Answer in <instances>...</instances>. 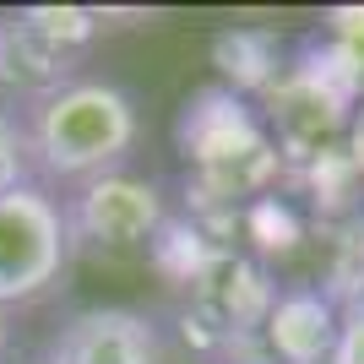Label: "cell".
Returning <instances> with one entry per match:
<instances>
[{
  "mask_svg": "<svg viewBox=\"0 0 364 364\" xmlns=\"http://www.w3.org/2000/svg\"><path fill=\"white\" fill-rule=\"evenodd\" d=\"M28 158L49 180H98L114 174L125 152L136 147V109L120 87L76 76L44 92L28 114Z\"/></svg>",
  "mask_w": 364,
  "mask_h": 364,
  "instance_id": "1",
  "label": "cell"
},
{
  "mask_svg": "<svg viewBox=\"0 0 364 364\" xmlns=\"http://www.w3.org/2000/svg\"><path fill=\"white\" fill-rule=\"evenodd\" d=\"M180 147L191 164L196 207H234L245 196H267V185L283 174L277 141L234 87L196 92V104L180 120Z\"/></svg>",
  "mask_w": 364,
  "mask_h": 364,
  "instance_id": "2",
  "label": "cell"
},
{
  "mask_svg": "<svg viewBox=\"0 0 364 364\" xmlns=\"http://www.w3.org/2000/svg\"><path fill=\"white\" fill-rule=\"evenodd\" d=\"M185 289H191V299H185V337L196 348H213V353L218 348L234 353L245 343H256L267 316H272V304H277L267 272L250 256L228 250V245H218L213 261Z\"/></svg>",
  "mask_w": 364,
  "mask_h": 364,
  "instance_id": "3",
  "label": "cell"
},
{
  "mask_svg": "<svg viewBox=\"0 0 364 364\" xmlns=\"http://www.w3.org/2000/svg\"><path fill=\"white\" fill-rule=\"evenodd\" d=\"M71 223L38 185H16L0 196V304H22L65 272Z\"/></svg>",
  "mask_w": 364,
  "mask_h": 364,
  "instance_id": "4",
  "label": "cell"
},
{
  "mask_svg": "<svg viewBox=\"0 0 364 364\" xmlns=\"http://www.w3.org/2000/svg\"><path fill=\"white\" fill-rule=\"evenodd\" d=\"M104 16L92 6H28L6 22V82L38 87V98L76 82Z\"/></svg>",
  "mask_w": 364,
  "mask_h": 364,
  "instance_id": "5",
  "label": "cell"
},
{
  "mask_svg": "<svg viewBox=\"0 0 364 364\" xmlns=\"http://www.w3.org/2000/svg\"><path fill=\"white\" fill-rule=\"evenodd\" d=\"M71 240L104 245V250H131V245H152L164 234V196L152 180H136V174H98L76 191L71 213Z\"/></svg>",
  "mask_w": 364,
  "mask_h": 364,
  "instance_id": "6",
  "label": "cell"
},
{
  "mask_svg": "<svg viewBox=\"0 0 364 364\" xmlns=\"http://www.w3.org/2000/svg\"><path fill=\"white\" fill-rule=\"evenodd\" d=\"M49 364H164V343L141 310L92 304V310L65 321Z\"/></svg>",
  "mask_w": 364,
  "mask_h": 364,
  "instance_id": "7",
  "label": "cell"
},
{
  "mask_svg": "<svg viewBox=\"0 0 364 364\" xmlns=\"http://www.w3.org/2000/svg\"><path fill=\"white\" fill-rule=\"evenodd\" d=\"M332 343H337V304L316 289L277 294L272 316L256 337L261 364H332Z\"/></svg>",
  "mask_w": 364,
  "mask_h": 364,
  "instance_id": "8",
  "label": "cell"
},
{
  "mask_svg": "<svg viewBox=\"0 0 364 364\" xmlns=\"http://www.w3.org/2000/svg\"><path fill=\"white\" fill-rule=\"evenodd\" d=\"M213 60H218V71H223L234 87H245V92H267L277 76H283L272 33H256V28L223 33V38L213 44Z\"/></svg>",
  "mask_w": 364,
  "mask_h": 364,
  "instance_id": "9",
  "label": "cell"
},
{
  "mask_svg": "<svg viewBox=\"0 0 364 364\" xmlns=\"http://www.w3.org/2000/svg\"><path fill=\"white\" fill-rule=\"evenodd\" d=\"M304 180H310V191H316V201H326V207H337V201H348L353 196V180H359V164L348 158V147L337 152H316L310 164H304Z\"/></svg>",
  "mask_w": 364,
  "mask_h": 364,
  "instance_id": "10",
  "label": "cell"
},
{
  "mask_svg": "<svg viewBox=\"0 0 364 364\" xmlns=\"http://www.w3.org/2000/svg\"><path fill=\"white\" fill-rule=\"evenodd\" d=\"M332 294L343 304H359L364 299V213L343 228L337 240V261H332Z\"/></svg>",
  "mask_w": 364,
  "mask_h": 364,
  "instance_id": "11",
  "label": "cell"
},
{
  "mask_svg": "<svg viewBox=\"0 0 364 364\" xmlns=\"http://www.w3.org/2000/svg\"><path fill=\"white\" fill-rule=\"evenodd\" d=\"M245 228L261 240V250H289V245L299 240V223H294V213H289L277 196H256V201H250Z\"/></svg>",
  "mask_w": 364,
  "mask_h": 364,
  "instance_id": "12",
  "label": "cell"
},
{
  "mask_svg": "<svg viewBox=\"0 0 364 364\" xmlns=\"http://www.w3.org/2000/svg\"><path fill=\"white\" fill-rule=\"evenodd\" d=\"M28 136L16 131L11 114H0V196L16 191V185H28Z\"/></svg>",
  "mask_w": 364,
  "mask_h": 364,
  "instance_id": "13",
  "label": "cell"
},
{
  "mask_svg": "<svg viewBox=\"0 0 364 364\" xmlns=\"http://www.w3.org/2000/svg\"><path fill=\"white\" fill-rule=\"evenodd\" d=\"M332 364H364V299L337 310V343H332Z\"/></svg>",
  "mask_w": 364,
  "mask_h": 364,
  "instance_id": "14",
  "label": "cell"
},
{
  "mask_svg": "<svg viewBox=\"0 0 364 364\" xmlns=\"http://www.w3.org/2000/svg\"><path fill=\"white\" fill-rule=\"evenodd\" d=\"M326 22H332V44L343 49V55L359 65V76H364V6H337Z\"/></svg>",
  "mask_w": 364,
  "mask_h": 364,
  "instance_id": "15",
  "label": "cell"
},
{
  "mask_svg": "<svg viewBox=\"0 0 364 364\" xmlns=\"http://www.w3.org/2000/svg\"><path fill=\"white\" fill-rule=\"evenodd\" d=\"M348 158L364 168V109H359V114L348 120Z\"/></svg>",
  "mask_w": 364,
  "mask_h": 364,
  "instance_id": "16",
  "label": "cell"
},
{
  "mask_svg": "<svg viewBox=\"0 0 364 364\" xmlns=\"http://www.w3.org/2000/svg\"><path fill=\"white\" fill-rule=\"evenodd\" d=\"M0 82H6V22H0Z\"/></svg>",
  "mask_w": 364,
  "mask_h": 364,
  "instance_id": "17",
  "label": "cell"
},
{
  "mask_svg": "<svg viewBox=\"0 0 364 364\" xmlns=\"http://www.w3.org/2000/svg\"><path fill=\"white\" fill-rule=\"evenodd\" d=\"M0 348H6V304H0Z\"/></svg>",
  "mask_w": 364,
  "mask_h": 364,
  "instance_id": "18",
  "label": "cell"
}]
</instances>
